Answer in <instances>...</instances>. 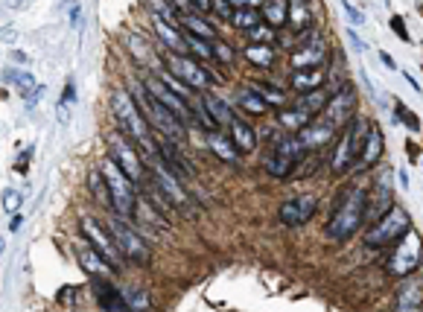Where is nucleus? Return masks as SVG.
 I'll use <instances>...</instances> for the list:
<instances>
[{
  "label": "nucleus",
  "mask_w": 423,
  "mask_h": 312,
  "mask_svg": "<svg viewBox=\"0 0 423 312\" xmlns=\"http://www.w3.org/2000/svg\"><path fill=\"white\" fill-rule=\"evenodd\" d=\"M79 21H82V6L76 4V6H70V24L76 27V24H79Z\"/></svg>",
  "instance_id": "6e6d98bb"
},
{
  "label": "nucleus",
  "mask_w": 423,
  "mask_h": 312,
  "mask_svg": "<svg viewBox=\"0 0 423 312\" xmlns=\"http://www.w3.org/2000/svg\"><path fill=\"white\" fill-rule=\"evenodd\" d=\"M103 172L108 178V187H111V199H114V213H120L123 219L134 216V207H138V199H134V181L129 175L114 164L111 158L103 164Z\"/></svg>",
  "instance_id": "9d476101"
},
{
  "label": "nucleus",
  "mask_w": 423,
  "mask_h": 312,
  "mask_svg": "<svg viewBox=\"0 0 423 312\" xmlns=\"http://www.w3.org/2000/svg\"><path fill=\"white\" fill-rule=\"evenodd\" d=\"M76 105V82L67 79L65 85V93H62V100H59V108H56V120H59L62 126L70 123V108Z\"/></svg>",
  "instance_id": "58836bf2"
},
{
  "label": "nucleus",
  "mask_w": 423,
  "mask_h": 312,
  "mask_svg": "<svg viewBox=\"0 0 423 312\" xmlns=\"http://www.w3.org/2000/svg\"><path fill=\"white\" fill-rule=\"evenodd\" d=\"M234 4L230 0H210V12H216V18H225V21H230V15H234Z\"/></svg>",
  "instance_id": "a18cd8bd"
},
{
  "label": "nucleus",
  "mask_w": 423,
  "mask_h": 312,
  "mask_svg": "<svg viewBox=\"0 0 423 312\" xmlns=\"http://www.w3.org/2000/svg\"><path fill=\"white\" fill-rule=\"evenodd\" d=\"M242 56H245V62L252 65V67H263V70H268L275 65V50L268 47V44H248L245 50H242Z\"/></svg>",
  "instance_id": "2f4dec72"
},
{
  "label": "nucleus",
  "mask_w": 423,
  "mask_h": 312,
  "mask_svg": "<svg viewBox=\"0 0 423 312\" xmlns=\"http://www.w3.org/2000/svg\"><path fill=\"white\" fill-rule=\"evenodd\" d=\"M167 70L176 73L178 79H181L184 85H190L193 91H207L210 85L219 79V76L210 73V70L199 62V58L187 56V53H169V56H167Z\"/></svg>",
  "instance_id": "6e6552de"
},
{
  "label": "nucleus",
  "mask_w": 423,
  "mask_h": 312,
  "mask_svg": "<svg viewBox=\"0 0 423 312\" xmlns=\"http://www.w3.org/2000/svg\"><path fill=\"white\" fill-rule=\"evenodd\" d=\"M278 123L283 126V129H289V131H301L304 126H310L313 123V117L306 114L304 108H298V105H292V108H280L278 111Z\"/></svg>",
  "instance_id": "c9c22d12"
},
{
  "label": "nucleus",
  "mask_w": 423,
  "mask_h": 312,
  "mask_svg": "<svg viewBox=\"0 0 423 312\" xmlns=\"http://www.w3.org/2000/svg\"><path fill=\"white\" fill-rule=\"evenodd\" d=\"M304 38V44L295 50V56H292V67L295 70H304V67H321V62L327 58V41L315 32V30H310V35H301Z\"/></svg>",
  "instance_id": "dca6fc26"
},
{
  "label": "nucleus",
  "mask_w": 423,
  "mask_h": 312,
  "mask_svg": "<svg viewBox=\"0 0 423 312\" xmlns=\"http://www.w3.org/2000/svg\"><path fill=\"white\" fill-rule=\"evenodd\" d=\"M196 6H199L202 15H204V12H210V0H196Z\"/></svg>",
  "instance_id": "bf43d9fd"
},
{
  "label": "nucleus",
  "mask_w": 423,
  "mask_h": 312,
  "mask_svg": "<svg viewBox=\"0 0 423 312\" xmlns=\"http://www.w3.org/2000/svg\"><path fill=\"white\" fill-rule=\"evenodd\" d=\"M295 134L301 138V143H304L306 149H324V146H330V143L336 141L339 129L330 126V123H324L321 117H318V120H313L310 126H304V129L295 131Z\"/></svg>",
  "instance_id": "aec40b11"
},
{
  "label": "nucleus",
  "mask_w": 423,
  "mask_h": 312,
  "mask_svg": "<svg viewBox=\"0 0 423 312\" xmlns=\"http://www.w3.org/2000/svg\"><path fill=\"white\" fill-rule=\"evenodd\" d=\"M382 152H386V138H382V129L371 123L368 138H365V146H362V155H359L356 169H359V172H365V169L377 167V164H379V158H382Z\"/></svg>",
  "instance_id": "5701e85b"
},
{
  "label": "nucleus",
  "mask_w": 423,
  "mask_h": 312,
  "mask_svg": "<svg viewBox=\"0 0 423 312\" xmlns=\"http://www.w3.org/2000/svg\"><path fill=\"white\" fill-rule=\"evenodd\" d=\"M149 167H152V178L161 184V190L172 199V204H176V207H187V190H184L178 175L172 172L161 158L158 161H149Z\"/></svg>",
  "instance_id": "f3484780"
},
{
  "label": "nucleus",
  "mask_w": 423,
  "mask_h": 312,
  "mask_svg": "<svg viewBox=\"0 0 423 312\" xmlns=\"http://www.w3.org/2000/svg\"><path fill=\"white\" fill-rule=\"evenodd\" d=\"M330 96H333V93H327V91L318 88V91H310V93H301V100H298L295 105L304 108V111L315 120V117H321V111L327 108V103H330Z\"/></svg>",
  "instance_id": "f704fd0d"
},
{
  "label": "nucleus",
  "mask_w": 423,
  "mask_h": 312,
  "mask_svg": "<svg viewBox=\"0 0 423 312\" xmlns=\"http://www.w3.org/2000/svg\"><path fill=\"white\" fill-rule=\"evenodd\" d=\"M131 96L138 100V105H141V111H143V117L149 120L152 129L161 131L164 138H169V141L184 143V138H187V123L181 120L176 111L167 108L146 85H134V88H131Z\"/></svg>",
  "instance_id": "7ed1b4c3"
},
{
  "label": "nucleus",
  "mask_w": 423,
  "mask_h": 312,
  "mask_svg": "<svg viewBox=\"0 0 423 312\" xmlns=\"http://www.w3.org/2000/svg\"><path fill=\"white\" fill-rule=\"evenodd\" d=\"M143 85H146L152 93H155V96H158V100H161L167 108H172V111H176V114L181 117V120H184L187 126H196V111H193V105H190V103L184 100V96H178L176 91H172V88H169V85L161 79L158 73H149L146 79H143Z\"/></svg>",
  "instance_id": "4468645a"
},
{
  "label": "nucleus",
  "mask_w": 423,
  "mask_h": 312,
  "mask_svg": "<svg viewBox=\"0 0 423 312\" xmlns=\"http://www.w3.org/2000/svg\"><path fill=\"white\" fill-rule=\"evenodd\" d=\"M391 30H394V35L400 38V41H412V38H409V30H406V24H403V18H400V15L391 18Z\"/></svg>",
  "instance_id": "3c124183"
},
{
  "label": "nucleus",
  "mask_w": 423,
  "mask_h": 312,
  "mask_svg": "<svg viewBox=\"0 0 423 312\" xmlns=\"http://www.w3.org/2000/svg\"><path fill=\"white\" fill-rule=\"evenodd\" d=\"M27 161H32V146H30V149H24V152H21V158L15 161V169L21 172V175H24V169H27Z\"/></svg>",
  "instance_id": "864d4df0"
},
{
  "label": "nucleus",
  "mask_w": 423,
  "mask_h": 312,
  "mask_svg": "<svg viewBox=\"0 0 423 312\" xmlns=\"http://www.w3.org/2000/svg\"><path fill=\"white\" fill-rule=\"evenodd\" d=\"M111 111H114V117H117L123 134H129V138L143 149L146 161H158V158H161V149H158L155 138H152L149 120L143 117L138 100H134L129 91H114V96H111Z\"/></svg>",
  "instance_id": "f03ea898"
},
{
  "label": "nucleus",
  "mask_w": 423,
  "mask_h": 312,
  "mask_svg": "<svg viewBox=\"0 0 423 312\" xmlns=\"http://www.w3.org/2000/svg\"><path fill=\"white\" fill-rule=\"evenodd\" d=\"M394 306L403 309V312H415L423 306V280H415V275L403 278L400 289H397V298H394Z\"/></svg>",
  "instance_id": "b1692460"
},
{
  "label": "nucleus",
  "mask_w": 423,
  "mask_h": 312,
  "mask_svg": "<svg viewBox=\"0 0 423 312\" xmlns=\"http://www.w3.org/2000/svg\"><path fill=\"white\" fill-rule=\"evenodd\" d=\"M341 9H344V15L351 18V24H356V27H359V24H365V15H362L353 4H351V0H341Z\"/></svg>",
  "instance_id": "09e8293b"
},
{
  "label": "nucleus",
  "mask_w": 423,
  "mask_h": 312,
  "mask_svg": "<svg viewBox=\"0 0 423 312\" xmlns=\"http://www.w3.org/2000/svg\"><path fill=\"white\" fill-rule=\"evenodd\" d=\"M108 158L117 164L134 184H141V181H143V172H146V169H143L141 155H138V149H134L120 131L108 134Z\"/></svg>",
  "instance_id": "ddd939ff"
},
{
  "label": "nucleus",
  "mask_w": 423,
  "mask_h": 312,
  "mask_svg": "<svg viewBox=\"0 0 423 312\" xmlns=\"http://www.w3.org/2000/svg\"><path fill=\"white\" fill-rule=\"evenodd\" d=\"M237 103H240L242 111L254 114V117H260V114H266L268 108H272V105L263 100V93H257L254 88H240V91H237Z\"/></svg>",
  "instance_id": "473e14b6"
},
{
  "label": "nucleus",
  "mask_w": 423,
  "mask_h": 312,
  "mask_svg": "<svg viewBox=\"0 0 423 312\" xmlns=\"http://www.w3.org/2000/svg\"><path fill=\"white\" fill-rule=\"evenodd\" d=\"M105 225H108V230H111V237L117 240V245H120V251H123V257H126L129 263H134V266H149V260H152L149 242L141 237L138 230H131V228L120 219V213H117L114 219H108Z\"/></svg>",
  "instance_id": "1a4fd4ad"
},
{
  "label": "nucleus",
  "mask_w": 423,
  "mask_h": 312,
  "mask_svg": "<svg viewBox=\"0 0 423 312\" xmlns=\"http://www.w3.org/2000/svg\"><path fill=\"white\" fill-rule=\"evenodd\" d=\"M412 228V216L403 207H391L389 213H382V216L374 222V228L365 233V245L368 248H386V245H394L403 233Z\"/></svg>",
  "instance_id": "0eeeda50"
},
{
  "label": "nucleus",
  "mask_w": 423,
  "mask_h": 312,
  "mask_svg": "<svg viewBox=\"0 0 423 312\" xmlns=\"http://www.w3.org/2000/svg\"><path fill=\"white\" fill-rule=\"evenodd\" d=\"M324 70L321 67H304V70H295L292 79H289V88L298 91V93H310V91H318L324 85Z\"/></svg>",
  "instance_id": "cd10ccee"
},
{
  "label": "nucleus",
  "mask_w": 423,
  "mask_h": 312,
  "mask_svg": "<svg viewBox=\"0 0 423 312\" xmlns=\"http://www.w3.org/2000/svg\"><path fill=\"white\" fill-rule=\"evenodd\" d=\"M252 88H254L257 93H263V100H266L268 105H272V108H283V105H286V100H283V91L272 88L268 82H254Z\"/></svg>",
  "instance_id": "a19ab883"
},
{
  "label": "nucleus",
  "mask_w": 423,
  "mask_h": 312,
  "mask_svg": "<svg viewBox=\"0 0 423 312\" xmlns=\"http://www.w3.org/2000/svg\"><path fill=\"white\" fill-rule=\"evenodd\" d=\"M228 134H230V141H234V146L240 152H254L257 149V131L248 120H242V117H234V120H230Z\"/></svg>",
  "instance_id": "a878e982"
},
{
  "label": "nucleus",
  "mask_w": 423,
  "mask_h": 312,
  "mask_svg": "<svg viewBox=\"0 0 423 312\" xmlns=\"http://www.w3.org/2000/svg\"><path fill=\"white\" fill-rule=\"evenodd\" d=\"M368 129H371V123H365L359 114L351 117V120L344 123L339 141H336V146H333V158H330L333 175H344V172H351V169L359 164V155H362L365 138H368Z\"/></svg>",
  "instance_id": "20e7f679"
},
{
  "label": "nucleus",
  "mask_w": 423,
  "mask_h": 312,
  "mask_svg": "<svg viewBox=\"0 0 423 312\" xmlns=\"http://www.w3.org/2000/svg\"><path fill=\"white\" fill-rule=\"evenodd\" d=\"M423 266V240L415 228H409L403 237L394 242V251L386 260V275L394 280H403L415 275V271Z\"/></svg>",
  "instance_id": "39448f33"
},
{
  "label": "nucleus",
  "mask_w": 423,
  "mask_h": 312,
  "mask_svg": "<svg viewBox=\"0 0 423 312\" xmlns=\"http://www.w3.org/2000/svg\"><path fill=\"white\" fill-rule=\"evenodd\" d=\"M76 260L82 263V268L88 271L91 278H108V275H114V268H111V263L100 254L97 248H93L85 237H82V242L76 245Z\"/></svg>",
  "instance_id": "6ab92c4d"
},
{
  "label": "nucleus",
  "mask_w": 423,
  "mask_h": 312,
  "mask_svg": "<svg viewBox=\"0 0 423 312\" xmlns=\"http://www.w3.org/2000/svg\"><path fill=\"white\" fill-rule=\"evenodd\" d=\"M79 230H82V237L100 251V254L111 263V268L114 271H120L123 268V251H120V245H117V240L111 237V230H108V225L103 228L97 219H91V216H85L82 222H79Z\"/></svg>",
  "instance_id": "9b49d317"
},
{
  "label": "nucleus",
  "mask_w": 423,
  "mask_h": 312,
  "mask_svg": "<svg viewBox=\"0 0 423 312\" xmlns=\"http://www.w3.org/2000/svg\"><path fill=\"white\" fill-rule=\"evenodd\" d=\"M306 152H310V149L301 143L298 134H283L280 141L272 143V149H268L263 167H266L268 175H275V178H289V172L295 169V164L304 158Z\"/></svg>",
  "instance_id": "423d86ee"
},
{
  "label": "nucleus",
  "mask_w": 423,
  "mask_h": 312,
  "mask_svg": "<svg viewBox=\"0 0 423 312\" xmlns=\"http://www.w3.org/2000/svg\"><path fill=\"white\" fill-rule=\"evenodd\" d=\"M348 38H351V44L356 47V53H365V41H362V38H359V32H356L353 27L348 30Z\"/></svg>",
  "instance_id": "5fc2aeb1"
},
{
  "label": "nucleus",
  "mask_w": 423,
  "mask_h": 312,
  "mask_svg": "<svg viewBox=\"0 0 423 312\" xmlns=\"http://www.w3.org/2000/svg\"><path fill=\"white\" fill-rule=\"evenodd\" d=\"M397 117H400L403 123H406V129H412V131H417V129H420L417 114H415V111H409V108L403 105V103H397Z\"/></svg>",
  "instance_id": "49530a36"
},
{
  "label": "nucleus",
  "mask_w": 423,
  "mask_h": 312,
  "mask_svg": "<svg viewBox=\"0 0 423 312\" xmlns=\"http://www.w3.org/2000/svg\"><path fill=\"white\" fill-rule=\"evenodd\" d=\"M4 76H6V79H9L12 85H18V88H21V91H24V96H30V91H35V88H38L32 73H15V70H6Z\"/></svg>",
  "instance_id": "37998d69"
},
{
  "label": "nucleus",
  "mask_w": 423,
  "mask_h": 312,
  "mask_svg": "<svg viewBox=\"0 0 423 312\" xmlns=\"http://www.w3.org/2000/svg\"><path fill=\"white\" fill-rule=\"evenodd\" d=\"M21 204H24V196L18 190H6L4 193V210L6 213H18V207H21Z\"/></svg>",
  "instance_id": "de8ad7c7"
},
{
  "label": "nucleus",
  "mask_w": 423,
  "mask_h": 312,
  "mask_svg": "<svg viewBox=\"0 0 423 312\" xmlns=\"http://www.w3.org/2000/svg\"><path fill=\"white\" fill-rule=\"evenodd\" d=\"M260 9H254V6H237L234 9V15H230V24H234L237 30H245V32H252V30H257L260 27Z\"/></svg>",
  "instance_id": "e433bc0d"
},
{
  "label": "nucleus",
  "mask_w": 423,
  "mask_h": 312,
  "mask_svg": "<svg viewBox=\"0 0 423 312\" xmlns=\"http://www.w3.org/2000/svg\"><path fill=\"white\" fill-rule=\"evenodd\" d=\"M126 301L131 304V309H143V306H149V295H146L141 286H129V289H126Z\"/></svg>",
  "instance_id": "c03bdc74"
},
{
  "label": "nucleus",
  "mask_w": 423,
  "mask_h": 312,
  "mask_svg": "<svg viewBox=\"0 0 423 312\" xmlns=\"http://www.w3.org/2000/svg\"><path fill=\"white\" fill-rule=\"evenodd\" d=\"M21 222H24V216H18V213H12V230H18V228H21Z\"/></svg>",
  "instance_id": "13d9d810"
},
{
  "label": "nucleus",
  "mask_w": 423,
  "mask_h": 312,
  "mask_svg": "<svg viewBox=\"0 0 423 312\" xmlns=\"http://www.w3.org/2000/svg\"><path fill=\"white\" fill-rule=\"evenodd\" d=\"M263 21L272 30H280L283 24H289V0H268L263 6Z\"/></svg>",
  "instance_id": "7c9ffc66"
},
{
  "label": "nucleus",
  "mask_w": 423,
  "mask_h": 312,
  "mask_svg": "<svg viewBox=\"0 0 423 312\" xmlns=\"http://www.w3.org/2000/svg\"><path fill=\"white\" fill-rule=\"evenodd\" d=\"M146 4L152 6V15H158V18H167V21H176L178 18V9L172 0H146Z\"/></svg>",
  "instance_id": "79ce46f5"
},
{
  "label": "nucleus",
  "mask_w": 423,
  "mask_h": 312,
  "mask_svg": "<svg viewBox=\"0 0 423 312\" xmlns=\"http://www.w3.org/2000/svg\"><path fill=\"white\" fill-rule=\"evenodd\" d=\"M184 35H187V50H190V53H196L199 62H207V58H216V53H214V41H207V38L193 35V32H184Z\"/></svg>",
  "instance_id": "ea45409f"
},
{
  "label": "nucleus",
  "mask_w": 423,
  "mask_h": 312,
  "mask_svg": "<svg viewBox=\"0 0 423 312\" xmlns=\"http://www.w3.org/2000/svg\"><path fill=\"white\" fill-rule=\"evenodd\" d=\"M172 4H176L178 15H193V12H199V15H202V9L196 6V0H172Z\"/></svg>",
  "instance_id": "603ef678"
},
{
  "label": "nucleus",
  "mask_w": 423,
  "mask_h": 312,
  "mask_svg": "<svg viewBox=\"0 0 423 312\" xmlns=\"http://www.w3.org/2000/svg\"><path fill=\"white\" fill-rule=\"evenodd\" d=\"M202 103H204L207 114L216 120V126H219V129H228V126H230V120L237 117L234 111H230V105H228V103L216 100V96H210V93H204V96H202Z\"/></svg>",
  "instance_id": "72a5a7b5"
},
{
  "label": "nucleus",
  "mask_w": 423,
  "mask_h": 312,
  "mask_svg": "<svg viewBox=\"0 0 423 312\" xmlns=\"http://www.w3.org/2000/svg\"><path fill=\"white\" fill-rule=\"evenodd\" d=\"M155 21V32H158V38L169 47V53H190L187 50V35L184 32H178L176 30V21H167V18H152Z\"/></svg>",
  "instance_id": "393cba45"
},
{
  "label": "nucleus",
  "mask_w": 423,
  "mask_h": 312,
  "mask_svg": "<svg viewBox=\"0 0 423 312\" xmlns=\"http://www.w3.org/2000/svg\"><path fill=\"white\" fill-rule=\"evenodd\" d=\"M315 207H318V196H313V193H301V196H295V199L280 204L278 219L286 228H298V225H306V222L313 219Z\"/></svg>",
  "instance_id": "2eb2a0df"
},
{
  "label": "nucleus",
  "mask_w": 423,
  "mask_h": 312,
  "mask_svg": "<svg viewBox=\"0 0 423 312\" xmlns=\"http://www.w3.org/2000/svg\"><path fill=\"white\" fill-rule=\"evenodd\" d=\"M158 149H161V161L178 175V178L184 181V178H193L196 175V169H193V164H190L184 155H181V149H178V143L176 141H169V138H164L161 134V141H158Z\"/></svg>",
  "instance_id": "412c9836"
},
{
  "label": "nucleus",
  "mask_w": 423,
  "mask_h": 312,
  "mask_svg": "<svg viewBox=\"0 0 423 312\" xmlns=\"http://www.w3.org/2000/svg\"><path fill=\"white\" fill-rule=\"evenodd\" d=\"M365 219H368V190L351 184L339 193L324 233H327V240H333V242H348L362 228Z\"/></svg>",
  "instance_id": "f257e3e1"
},
{
  "label": "nucleus",
  "mask_w": 423,
  "mask_h": 312,
  "mask_svg": "<svg viewBox=\"0 0 423 312\" xmlns=\"http://www.w3.org/2000/svg\"><path fill=\"white\" fill-rule=\"evenodd\" d=\"M394 207V190H391V175L382 172L377 184H374V193H368V219L377 222L382 213H389Z\"/></svg>",
  "instance_id": "a211bd4d"
},
{
  "label": "nucleus",
  "mask_w": 423,
  "mask_h": 312,
  "mask_svg": "<svg viewBox=\"0 0 423 312\" xmlns=\"http://www.w3.org/2000/svg\"><path fill=\"white\" fill-rule=\"evenodd\" d=\"M207 146H210V152H214L216 158L225 161V164H237V161H240V149L234 146V141H230V138H225L219 129L207 131Z\"/></svg>",
  "instance_id": "bb28decb"
},
{
  "label": "nucleus",
  "mask_w": 423,
  "mask_h": 312,
  "mask_svg": "<svg viewBox=\"0 0 423 312\" xmlns=\"http://www.w3.org/2000/svg\"><path fill=\"white\" fill-rule=\"evenodd\" d=\"M214 53H216L219 62H230V58H234V50H230L222 38H216V41H214Z\"/></svg>",
  "instance_id": "8fccbe9b"
},
{
  "label": "nucleus",
  "mask_w": 423,
  "mask_h": 312,
  "mask_svg": "<svg viewBox=\"0 0 423 312\" xmlns=\"http://www.w3.org/2000/svg\"><path fill=\"white\" fill-rule=\"evenodd\" d=\"M181 24H184L187 32L202 35V38H207V41H216V32H214V27L207 24V18H204V15H199V12H193V15H181Z\"/></svg>",
  "instance_id": "4c0bfd02"
},
{
  "label": "nucleus",
  "mask_w": 423,
  "mask_h": 312,
  "mask_svg": "<svg viewBox=\"0 0 423 312\" xmlns=\"http://www.w3.org/2000/svg\"><path fill=\"white\" fill-rule=\"evenodd\" d=\"M91 280H93V295H97L103 309H108V312H129L131 309V304L123 295V289L111 286L108 278H91Z\"/></svg>",
  "instance_id": "4be33fe9"
},
{
  "label": "nucleus",
  "mask_w": 423,
  "mask_h": 312,
  "mask_svg": "<svg viewBox=\"0 0 423 312\" xmlns=\"http://www.w3.org/2000/svg\"><path fill=\"white\" fill-rule=\"evenodd\" d=\"M313 21V0H289V27L304 35Z\"/></svg>",
  "instance_id": "c756f323"
},
{
  "label": "nucleus",
  "mask_w": 423,
  "mask_h": 312,
  "mask_svg": "<svg viewBox=\"0 0 423 312\" xmlns=\"http://www.w3.org/2000/svg\"><path fill=\"white\" fill-rule=\"evenodd\" d=\"M379 58H382V65H386V67H391V70H394V58H391L389 53H379Z\"/></svg>",
  "instance_id": "4d7b16f0"
},
{
  "label": "nucleus",
  "mask_w": 423,
  "mask_h": 312,
  "mask_svg": "<svg viewBox=\"0 0 423 312\" xmlns=\"http://www.w3.org/2000/svg\"><path fill=\"white\" fill-rule=\"evenodd\" d=\"M356 108H359V93L351 82H344L339 91H333L330 103H327V108L321 111V120L336 126L339 131L344 129V123L351 120V117H356Z\"/></svg>",
  "instance_id": "f8f14e48"
},
{
  "label": "nucleus",
  "mask_w": 423,
  "mask_h": 312,
  "mask_svg": "<svg viewBox=\"0 0 423 312\" xmlns=\"http://www.w3.org/2000/svg\"><path fill=\"white\" fill-rule=\"evenodd\" d=\"M88 190H91V196L97 199V202H100L103 207H111V210H114L111 187H108V178H105L103 167H100V169H91V172H88Z\"/></svg>",
  "instance_id": "c85d7f7f"
}]
</instances>
